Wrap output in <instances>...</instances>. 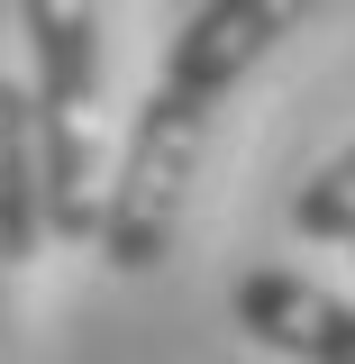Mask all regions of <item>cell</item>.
Segmentation results:
<instances>
[{
    "label": "cell",
    "instance_id": "obj_1",
    "mask_svg": "<svg viewBox=\"0 0 355 364\" xmlns=\"http://www.w3.org/2000/svg\"><path fill=\"white\" fill-rule=\"evenodd\" d=\"M28 28V119H37V191L46 237L91 246L100 191H110V55H100V0H18Z\"/></svg>",
    "mask_w": 355,
    "mask_h": 364
},
{
    "label": "cell",
    "instance_id": "obj_2",
    "mask_svg": "<svg viewBox=\"0 0 355 364\" xmlns=\"http://www.w3.org/2000/svg\"><path fill=\"white\" fill-rule=\"evenodd\" d=\"M201 146H210V119L174 109L164 91L137 100L128 136L110 155V191H100V228H91V255L110 273H155L182 237V210H191V182H201Z\"/></svg>",
    "mask_w": 355,
    "mask_h": 364
},
{
    "label": "cell",
    "instance_id": "obj_3",
    "mask_svg": "<svg viewBox=\"0 0 355 364\" xmlns=\"http://www.w3.org/2000/svg\"><path fill=\"white\" fill-rule=\"evenodd\" d=\"M310 9L319 0H201L174 28V46H164L155 91H164L174 109H191V119H219V100L246 82L255 64H273L282 37H301Z\"/></svg>",
    "mask_w": 355,
    "mask_h": 364
},
{
    "label": "cell",
    "instance_id": "obj_4",
    "mask_svg": "<svg viewBox=\"0 0 355 364\" xmlns=\"http://www.w3.org/2000/svg\"><path fill=\"white\" fill-rule=\"evenodd\" d=\"M228 310H237V328L255 346H273L292 364H355V301L328 291V282H310V273H292V264L237 273Z\"/></svg>",
    "mask_w": 355,
    "mask_h": 364
},
{
    "label": "cell",
    "instance_id": "obj_5",
    "mask_svg": "<svg viewBox=\"0 0 355 364\" xmlns=\"http://www.w3.org/2000/svg\"><path fill=\"white\" fill-rule=\"evenodd\" d=\"M292 228L319 237V246H346L355 237V146H337V155L292 191Z\"/></svg>",
    "mask_w": 355,
    "mask_h": 364
},
{
    "label": "cell",
    "instance_id": "obj_6",
    "mask_svg": "<svg viewBox=\"0 0 355 364\" xmlns=\"http://www.w3.org/2000/svg\"><path fill=\"white\" fill-rule=\"evenodd\" d=\"M9 128H37V119H28V82L0 73V136H9Z\"/></svg>",
    "mask_w": 355,
    "mask_h": 364
},
{
    "label": "cell",
    "instance_id": "obj_7",
    "mask_svg": "<svg viewBox=\"0 0 355 364\" xmlns=\"http://www.w3.org/2000/svg\"><path fill=\"white\" fill-rule=\"evenodd\" d=\"M9 273H18V264L0 255V346H9Z\"/></svg>",
    "mask_w": 355,
    "mask_h": 364
},
{
    "label": "cell",
    "instance_id": "obj_8",
    "mask_svg": "<svg viewBox=\"0 0 355 364\" xmlns=\"http://www.w3.org/2000/svg\"><path fill=\"white\" fill-rule=\"evenodd\" d=\"M346 255H355V237H346Z\"/></svg>",
    "mask_w": 355,
    "mask_h": 364
}]
</instances>
